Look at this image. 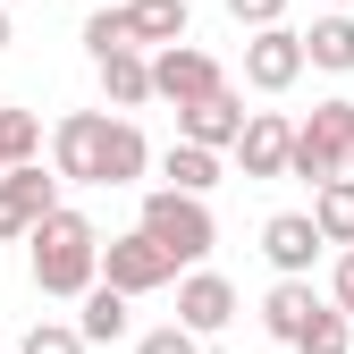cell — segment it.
Segmentation results:
<instances>
[{"mask_svg":"<svg viewBox=\"0 0 354 354\" xmlns=\"http://www.w3.org/2000/svg\"><path fill=\"white\" fill-rule=\"evenodd\" d=\"M26 261H34V287L42 295H84V287H102V228L84 211H42L34 219V236H26Z\"/></svg>","mask_w":354,"mask_h":354,"instance_id":"obj_1","label":"cell"},{"mask_svg":"<svg viewBox=\"0 0 354 354\" xmlns=\"http://www.w3.org/2000/svg\"><path fill=\"white\" fill-rule=\"evenodd\" d=\"M136 228H144V236L169 253V270H203V261H211V245H219V219H211V203H194V194H169V186H152V194H144Z\"/></svg>","mask_w":354,"mask_h":354,"instance_id":"obj_2","label":"cell"},{"mask_svg":"<svg viewBox=\"0 0 354 354\" xmlns=\"http://www.w3.org/2000/svg\"><path fill=\"white\" fill-rule=\"evenodd\" d=\"M346 152H354V102H321L313 118L295 127L287 144V177H304V186H329V177H346Z\"/></svg>","mask_w":354,"mask_h":354,"instance_id":"obj_3","label":"cell"},{"mask_svg":"<svg viewBox=\"0 0 354 354\" xmlns=\"http://www.w3.org/2000/svg\"><path fill=\"white\" fill-rule=\"evenodd\" d=\"M169 279H177V270H169V253H160L144 228H127V236L102 245V287H110V295L136 304V295H152V287H169Z\"/></svg>","mask_w":354,"mask_h":354,"instance_id":"obj_4","label":"cell"},{"mask_svg":"<svg viewBox=\"0 0 354 354\" xmlns=\"http://www.w3.org/2000/svg\"><path fill=\"white\" fill-rule=\"evenodd\" d=\"M102 136H110V110H68L51 127V177L59 186H93L102 177Z\"/></svg>","mask_w":354,"mask_h":354,"instance_id":"obj_5","label":"cell"},{"mask_svg":"<svg viewBox=\"0 0 354 354\" xmlns=\"http://www.w3.org/2000/svg\"><path fill=\"white\" fill-rule=\"evenodd\" d=\"M219 84H228V76H219V59L203 51V42H177V51H152V102H177V110H186V102L219 93Z\"/></svg>","mask_w":354,"mask_h":354,"instance_id":"obj_6","label":"cell"},{"mask_svg":"<svg viewBox=\"0 0 354 354\" xmlns=\"http://www.w3.org/2000/svg\"><path fill=\"white\" fill-rule=\"evenodd\" d=\"M42 211H59V177L51 169H0V245L9 236H34V219Z\"/></svg>","mask_w":354,"mask_h":354,"instance_id":"obj_7","label":"cell"},{"mask_svg":"<svg viewBox=\"0 0 354 354\" xmlns=\"http://www.w3.org/2000/svg\"><path fill=\"white\" fill-rule=\"evenodd\" d=\"M295 76H304V34L295 26H261L245 42V84H253V93H287Z\"/></svg>","mask_w":354,"mask_h":354,"instance_id":"obj_8","label":"cell"},{"mask_svg":"<svg viewBox=\"0 0 354 354\" xmlns=\"http://www.w3.org/2000/svg\"><path fill=\"white\" fill-rule=\"evenodd\" d=\"M228 321H236V287L219 270H186V279H177V329H186V337H219Z\"/></svg>","mask_w":354,"mask_h":354,"instance_id":"obj_9","label":"cell"},{"mask_svg":"<svg viewBox=\"0 0 354 354\" xmlns=\"http://www.w3.org/2000/svg\"><path fill=\"white\" fill-rule=\"evenodd\" d=\"M245 136V102L219 84V93H203V102H186L177 110V144H194V152H228Z\"/></svg>","mask_w":354,"mask_h":354,"instance_id":"obj_10","label":"cell"},{"mask_svg":"<svg viewBox=\"0 0 354 354\" xmlns=\"http://www.w3.org/2000/svg\"><path fill=\"white\" fill-rule=\"evenodd\" d=\"M118 26H127V51H177L194 34V9L186 0H127Z\"/></svg>","mask_w":354,"mask_h":354,"instance_id":"obj_11","label":"cell"},{"mask_svg":"<svg viewBox=\"0 0 354 354\" xmlns=\"http://www.w3.org/2000/svg\"><path fill=\"white\" fill-rule=\"evenodd\" d=\"M287 144H295V118L279 110H245V136L228 144L245 160V177H287Z\"/></svg>","mask_w":354,"mask_h":354,"instance_id":"obj_12","label":"cell"},{"mask_svg":"<svg viewBox=\"0 0 354 354\" xmlns=\"http://www.w3.org/2000/svg\"><path fill=\"white\" fill-rule=\"evenodd\" d=\"M261 253H270V270H279V279H304L329 245L313 236V219H304V211H270V219H261Z\"/></svg>","mask_w":354,"mask_h":354,"instance_id":"obj_13","label":"cell"},{"mask_svg":"<svg viewBox=\"0 0 354 354\" xmlns=\"http://www.w3.org/2000/svg\"><path fill=\"white\" fill-rule=\"evenodd\" d=\"M144 169H152L144 127H136V118H110V136H102V177H93V186H136Z\"/></svg>","mask_w":354,"mask_h":354,"instance_id":"obj_14","label":"cell"},{"mask_svg":"<svg viewBox=\"0 0 354 354\" xmlns=\"http://www.w3.org/2000/svg\"><path fill=\"white\" fill-rule=\"evenodd\" d=\"M321 313V295H313V279H279L270 295H261V329H270L279 346H295L304 337V321Z\"/></svg>","mask_w":354,"mask_h":354,"instance_id":"obj_15","label":"cell"},{"mask_svg":"<svg viewBox=\"0 0 354 354\" xmlns=\"http://www.w3.org/2000/svg\"><path fill=\"white\" fill-rule=\"evenodd\" d=\"M304 68H329V76H346V68H354V9L313 17V34H304Z\"/></svg>","mask_w":354,"mask_h":354,"instance_id":"obj_16","label":"cell"},{"mask_svg":"<svg viewBox=\"0 0 354 354\" xmlns=\"http://www.w3.org/2000/svg\"><path fill=\"white\" fill-rule=\"evenodd\" d=\"M304 219H313V236L321 245H354V177H329V186H313V211H304Z\"/></svg>","mask_w":354,"mask_h":354,"instance_id":"obj_17","label":"cell"},{"mask_svg":"<svg viewBox=\"0 0 354 354\" xmlns=\"http://www.w3.org/2000/svg\"><path fill=\"white\" fill-rule=\"evenodd\" d=\"M93 68H102L110 110H144V102H152V59H144V51H110V59H93Z\"/></svg>","mask_w":354,"mask_h":354,"instance_id":"obj_18","label":"cell"},{"mask_svg":"<svg viewBox=\"0 0 354 354\" xmlns=\"http://www.w3.org/2000/svg\"><path fill=\"white\" fill-rule=\"evenodd\" d=\"M160 186H169V194H194V203H211V186H219V152L169 144V152H160Z\"/></svg>","mask_w":354,"mask_h":354,"instance_id":"obj_19","label":"cell"},{"mask_svg":"<svg viewBox=\"0 0 354 354\" xmlns=\"http://www.w3.org/2000/svg\"><path fill=\"white\" fill-rule=\"evenodd\" d=\"M76 337H84V346H118V337H127V295L84 287V321H76Z\"/></svg>","mask_w":354,"mask_h":354,"instance_id":"obj_20","label":"cell"},{"mask_svg":"<svg viewBox=\"0 0 354 354\" xmlns=\"http://www.w3.org/2000/svg\"><path fill=\"white\" fill-rule=\"evenodd\" d=\"M0 160H9V169H34L42 160V118L34 110H0Z\"/></svg>","mask_w":354,"mask_h":354,"instance_id":"obj_21","label":"cell"},{"mask_svg":"<svg viewBox=\"0 0 354 354\" xmlns=\"http://www.w3.org/2000/svg\"><path fill=\"white\" fill-rule=\"evenodd\" d=\"M295 354H354V321H337V313H329V295H321V313L304 321Z\"/></svg>","mask_w":354,"mask_h":354,"instance_id":"obj_22","label":"cell"},{"mask_svg":"<svg viewBox=\"0 0 354 354\" xmlns=\"http://www.w3.org/2000/svg\"><path fill=\"white\" fill-rule=\"evenodd\" d=\"M17 354H84V337H76V321H34Z\"/></svg>","mask_w":354,"mask_h":354,"instance_id":"obj_23","label":"cell"},{"mask_svg":"<svg viewBox=\"0 0 354 354\" xmlns=\"http://www.w3.org/2000/svg\"><path fill=\"white\" fill-rule=\"evenodd\" d=\"M84 51H93V59L127 51V26H118V9H93V17H84Z\"/></svg>","mask_w":354,"mask_h":354,"instance_id":"obj_24","label":"cell"},{"mask_svg":"<svg viewBox=\"0 0 354 354\" xmlns=\"http://www.w3.org/2000/svg\"><path fill=\"white\" fill-rule=\"evenodd\" d=\"M329 313H337V321H354V245L337 253V270H329Z\"/></svg>","mask_w":354,"mask_h":354,"instance_id":"obj_25","label":"cell"},{"mask_svg":"<svg viewBox=\"0 0 354 354\" xmlns=\"http://www.w3.org/2000/svg\"><path fill=\"white\" fill-rule=\"evenodd\" d=\"M136 354H203V337H186V329L169 321V329H144V337H136Z\"/></svg>","mask_w":354,"mask_h":354,"instance_id":"obj_26","label":"cell"},{"mask_svg":"<svg viewBox=\"0 0 354 354\" xmlns=\"http://www.w3.org/2000/svg\"><path fill=\"white\" fill-rule=\"evenodd\" d=\"M228 17L261 34V26H287V0H228Z\"/></svg>","mask_w":354,"mask_h":354,"instance_id":"obj_27","label":"cell"},{"mask_svg":"<svg viewBox=\"0 0 354 354\" xmlns=\"http://www.w3.org/2000/svg\"><path fill=\"white\" fill-rule=\"evenodd\" d=\"M0 51H9V9H0Z\"/></svg>","mask_w":354,"mask_h":354,"instance_id":"obj_28","label":"cell"},{"mask_svg":"<svg viewBox=\"0 0 354 354\" xmlns=\"http://www.w3.org/2000/svg\"><path fill=\"white\" fill-rule=\"evenodd\" d=\"M329 9H354V0H329Z\"/></svg>","mask_w":354,"mask_h":354,"instance_id":"obj_29","label":"cell"},{"mask_svg":"<svg viewBox=\"0 0 354 354\" xmlns=\"http://www.w3.org/2000/svg\"><path fill=\"white\" fill-rule=\"evenodd\" d=\"M346 177H354V152H346Z\"/></svg>","mask_w":354,"mask_h":354,"instance_id":"obj_30","label":"cell"},{"mask_svg":"<svg viewBox=\"0 0 354 354\" xmlns=\"http://www.w3.org/2000/svg\"><path fill=\"white\" fill-rule=\"evenodd\" d=\"M0 169H9V160H0Z\"/></svg>","mask_w":354,"mask_h":354,"instance_id":"obj_31","label":"cell"}]
</instances>
